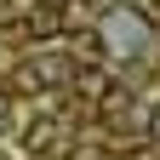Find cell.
Here are the masks:
<instances>
[{
    "label": "cell",
    "instance_id": "obj_1",
    "mask_svg": "<svg viewBox=\"0 0 160 160\" xmlns=\"http://www.w3.org/2000/svg\"><path fill=\"white\" fill-rule=\"evenodd\" d=\"M154 132H160V120H154Z\"/></svg>",
    "mask_w": 160,
    "mask_h": 160
}]
</instances>
